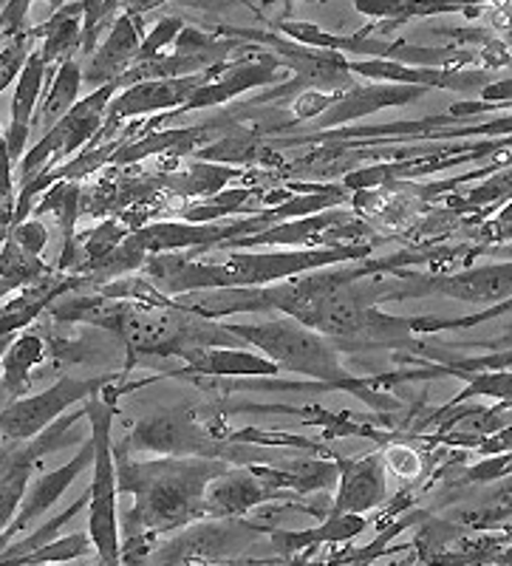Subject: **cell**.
Returning a JSON list of instances; mask_svg holds the SVG:
<instances>
[{
  "label": "cell",
  "instance_id": "cell-1",
  "mask_svg": "<svg viewBox=\"0 0 512 566\" xmlns=\"http://www.w3.org/2000/svg\"><path fill=\"white\" fill-rule=\"evenodd\" d=\"M372 255V247L334 244L326 250H283V252H230L221 261H190L181 255H156L142 266L148 281L165 295L192 290H261L303 272H321L326 266L346 264Z\"/></svg>",
  "mask_w": 512,
  "mask_h": 566
},
{
  "label": "cell",
  "instance_id": "cell-2",
  "mask_svg": "<svg viewBox=\"0 0 512 566\" xmlns=\"http://www.w3.org/2000/svg\"><path fill=\"white\" fill-rule=\"evenodd\" d=\"M227 470L230 468L218 459L119 464L116 484L122 493L136 495L134 510L125 515V535H154L205 518L207 488Z\"/></svg>",
  "mask_w": 512,
  "mask_h": 566
},
{
  "label": "cell",
  "instance_id": "cell-3",
  "mask_svg": "<svg viewBox=\"0 0 512 566\" xmlns=\"http://www.w3.org/2000/svg\"><path fill=\"white\" fill-rule=\"evenodd\" d=\"M224 328L236 340L261 348L263 357H270L278 368L306 374L314 382H321L323 388H346V391L357 394L365 402H372L374 408L394 406L391 399L374 397L368 391L374 380L348 377L346 368L339 366L334 348L326 343V337L312 332L303 323L292 321V317L263 323H224Z\"/></svg>",
  "mask_w": 512,
  "mask_h": 566
},
{
  "label": "cell",
  "instance_id": "cell-4",
  "mask_svg": "<svg viewBox=\"0 0 512 566\" xmlns=\"http://www.w3.org/2000/svg\"><path fill=\"white\" fill-rule=\"evenodd\" d=\"M85 413L91 419V439L96 448L94 482H91L88 504V535L96 547L100 566H122L119 544V515H116V468L114 448H111V419H114V399L91 397L85 402Z\"/></svg>",
  "mask_w": 512,
  "mask_h": 566
},
{
  "label": "cell",
  "instance_id": "cell-5",
  "mask_svg": "<svg viewBox=\"0 0 512 566\" xmlns=\"http://www.w3.org/2000/svg\"><path fill=\"white\" fill-rule=\"evenodd\" d=\"M456 297L468 301L473 306H501L512 297V261L501 264L476 266V270H461L453 275H419V272H403V281L383 283L377 290L374 283V297L383 301H405V297Z\"/></svg>",
  "mask_w": 512,
  "mask_h": 566
},
{
  "label": "cell",
  "instance_id": "cell-6",
  "mask_svg": "<svg viewBox=\"0 0 512 566\" xmlns=\"http://www.w3.org/2000/svg\"><path fill=\"white\" fill-rule=\"evenodd\" d=\"M105 380H63L54 382L52 388L34 394V397L18 399V402H7L3 408V439L7 442H29V439L40 437L45 428H52L58 419H63L65 408L74 402H88L91 397L103 391Z\"/></svg>",
  "mask_w": 512,
  "mask_h": 566
},
{
  "label": "cell",
  "instance_id": "cell-7",
  "mask_svg": "<svg viewBox=\"0 0 512 566\" xmlns=\"http://www.w3.org/2000/svg\"><path fill=\"white\" fill-rule=\"evenodd\" d=\"M334 462L339 470V488L328 515H363L388 499L385 462L379 453H368L363 459L334 457Z\"/></svg>",
  "mask_w": 512,
  "mask_h": 566
},
{
  "label": "cell",
  "instance_id": "cell-8",
  "mask_svg": "<svg viewBox=\"0 0 512 566\" xmlns=\"http://www.w3.org/2000/svg\"><path fill=\"white\" fill-rule=\"evenodd\" d=\"M142 43H145L142 40V20L134 18L130 12L116 18L108 40L100 45V52L91 57L88 69H85V83L94 85V91L105 88L111 83H119L134 69V60L139 63Z\"/></svg>",
  "mask_w": 512,
  "mask_h": 566
},
{
  "label": "cell",
  "instance_id": "cell-9",
  "mask_svg": "<svg viewBox=\"0 0 512 566\" xmlns=\"http://www.w3.org/2000/svg\"><path fill=\"white\" fill-rule=\"evenodd\" d=\"M96 462V448H94V439H91L88 444H85L83 451L77 453V457L71 459L69 464H63V468L52 470V473H45V476L34 479L32 484H29V493L27 499H23V507L18 510V515H14L12 527L3 530V549L9 547V541H12V533H20V530H27L29 524H34L40 518V515H45L49 510L58 504L60 495L65 493V490L71 488V484L77 482V476H83V470L88 468V464Z\"/></svg>",
  "mask_w": 512,
  "mask_h": 566
},
{
  "label": "cell",
  "instance_id": "cell-10",
  "mask_svg": "<svg viewBox=\"0 0 512 566\" xmlns=\"http://www.w3.org/2000/svg\"><path fill=\"white\" fill-rule=\"evenodd\" d=\"M428 88H417V85H357V88L339 94L337 103L317 119V134L326 130H339V125L354 123L359 116L374 114L379 108H391V105H405L419 99Z\"/></svg>",
  "mask_w": 512,
  "mask_h": 566
},
{
  "label": "cell",
  "instance_id": "cell-11",
  "mask_svg": "<svg viewBox=\"0 0 512 566\" xmlns=\"http://www.w3.org/2000/svg\"><path fill=\"white\" fill-rule=\"evenodd\" d=\"M278 499L255 470H227L207 488L205 518H232Z\"/></svg>",
  "mask_w": 512,
  "mask_h": 566
},
{
  "label": "cell",
  "instance_id": "cell-12",
  "mask_svg": "<svg viewBox=\"0 0 512 566\" xmlns=\"http://www.w3.org/2000/svg\"><path fill=\"white\" fill-rule=\"evenodd\" d=\"M45 60L43 54L34 52L32 60L27 63L23 74L18 80L12 99V119H9L7 136H3V154L12 165L23 161V150H27L29 134H32L34 114H38V99L43 94V77H45Z\"/></svg>",
  "mask_w": 512,
  "mask_h": 566
},
{
  "label": "cell",
  "instance_id": "cell-13",
  "mask_svg": "<svg viewBox=\"0 0 512 566\" xmlns=\"http://www.w3.org/2000/svg\"><path fill=\"white\" fill-rule=\"evenodd\" d=\"M174 354L181 357L192 371L212 374V377L216 374L218 377H272V374L281 371L270 357L230 346H181Z\"/></svg>",
  "mask_w": 512,
  "mask_h": 566
},
{
  "label": "cell",
  "instance_id": "cell-14",
  "mask_svg": "<svg viewBox=\"0 0 512 566\" xmlns=\"http://www.w3.org/2000/svg\"><path fill=\"white\" fill-rule=\"evenodd\" d=\"M258 476L267 488L281 499L283 490L292 493H312V490H328L339 482L337 462H289L281 468H255Z\"/></svg>",
  "mask_w": 512,
  "mask_h": 566
},
{
  "label": "cell",
  "instance_id": "cell-15",
  "mask_svg": "<svg viewBox=\"0 0 512 566\" xmlns=\"http://www.w3.org/2000/svg\"><path fill=\"white\" fill-rule=\"evenodd\" d=\"M85 12V3H77V7H63L58 14H54L49 23L38 27L32 32V38H43V54L45 65H54L58 69L69 60H74V52L83 49V20L80 14Z\"/></svg>",
  "mask_w": 512,
  "mask_h": 566
},
{
  "label": "cell",
  "instance_id": "cell-16",
  "mask_svg": "<svg viewBox=\"0 0 512 566\" xmlns=\"http://www.w3.org/2000/svg\"><path fill=\"white\" fill-rule=\"evenodd\" d=\"M83 286V277H40L38 283L27 286V292L20 297H14V303H7V310H3V337H7V348L9 340H12V332L23 328L27 323H32L40 312L60 297L63 292L77 290Z\"/></svg>",
  "mask_w": 512,
  "mask_h": 566
},
{
  "label": "cell",
  "instance_id": "cell-17",
  "mask_svg": "<svg viewBox=\"0 0 512 566\" xmlns=\"http://www.w3.org/2000/svg\"><path fill=\"white\" fill-rule=\"evenodd\" d=\"M368 522L363 515H328L321 527L314 530H297V533H289V530H275L270 535L272 544H275L281 553H297V549L317 547V544H346V541L357 538L359 533H365Z\"/></svg>",
  "mask_w": 512,
  "mask_h": 566
},
{
  "label": "cell",
  "instance_id": "cell-18",
  "mask_svg": "<svg viewBox=\"0 0 512 566\" xmlns=\"http://www.w3.org/2000/svg\"><path fill=\"white\" fill-rule=\"evenodd\" d=\"M43 354L45 340L38 332H27L14 340V346L7 348V354H3V394H7V399L14 397V402H18L20 394L27 391L29 382H32V371L34 366H40Z\"/></svg>",
  "mask_w": 512,
  "mask_h": 566
},
{
  "label": "cell",
  "instance_id": "cell-19",
  "mask_svg": "<svg viewBox=\"0 0 512 566\" xmlns=\"http://www.w3.org/2000/svg\"><path fill=\"white\" fill-rule=\"evenodd\" d=\"M85 83V71L80 69L77 60H69L58 69L52 80V88L45 91V99H43V108H40V128L49 134L58 123H63L65 116L71 114V108L80 103L77 94H80V85Z\"/></svg>",
  "mask_w": 512,
  "mask_h": 566
},
{
  "label": "cell",
  "instance_id": "cell-20",
  "mask_svg": "<svg viewBox=\"0 0 512 566\" xmlns=\"http://www.w3.org/2000/svg\"><path fill=\"white\" fill-rule=\"evenodd\" d=\"M88 553H96L94 541L88 533H74L65 535V538L52 541L45 547L34 549L29 555H18V558H7L3 564L12 566H43V564H71V560L85 558Z\"/></svg>",
  "mask_w": 512,
  "mask_h": 566
},
{
  "label": "cell",
  "instance_id": "cell-21",
  "mask_svg": "<svg viewBox=\"0 0 512 566\" xmlns=\"http://www.w3.org/2000/svg\"><path fill=\"white\" fill-rule=\"evenodd\" d=\"M473 397L499 399V406L512 408V368H504V371L473 374V377L468 380V386L461 388L459 397H453L448 406H442V408H456Z\"/></svg>",
  "mask_w": 512,
  "mask_h": 566
},
{
  "label": "cell",
  "instance_id": "cell-22",
  "mask_svg": "<svg viewBox=\"0 0 512 566\" xmlns=\"http://www.w3.org/2000/svg\"><path fill=\"white\" fill-rule=\"evenodd\" d=\"M88 504H91V493L80 495L77 502L71 504V507H65L63 513L58 515V518H52V522H49V524H43V527H40L38 533H32V535H29V538H23V541H20V544H14V547L3 549V560H7V558H18V555H29V553H34V549H40V547H45V544H52V541H58L60 530H63L65 524H69L71 518H74V515L83 513V510L88 507Z\"/></svg>",
  "mask_w": 512,
  "mask_h": 566
},
{
  "label": "cell",
  "instance_id": "cell-23",
  "mask_svg": "<svg viewBox=\"0 0 512 566\" xmlns=\"http://www.w3.org/2000/svg\"><path fill=\"white\" fill-rule=\"evenodd\" d=\"M43 277V266L38 258L27 255L14 241L7 239L3 244V292H12V286H32Z\"/></svg>",
  "mask_w": 512,
  "mask_h": 566
},
{
  "label": "cell",
  "instance_id": "cell-24",
  "mask_svg": "<svg viewBox=\"0 0 512 566\" xmlns=\"http://www.w3.org/2000/svg\"><path fill=\"white\" fill-rule=\"evenodd\" d=\"M114 3H85L83 12V54L100 52V38L105 34V27H114Z\"/></svg>",
  "mask_w": 512,
  "mask_h": 566
},
{
  "label": "cell",
  "instance_id": "cell-25",
  "mask_svg": "<svg viewBox=\"0 0 512 566\" xmlns=\"http://www.w3.org/2000/svg\"><path fill=\"white\" fill-rule=\"evenodd\" d=\"M506 476H512V453H499V457H487L484 462L461 470L459 479H453V484L468 488V484H490Z\"/></svg>",
  "mask_w": 512,
  "mask_h": 566
},
{
  "label": "cell",
  "instance_id": "cell-26",
  "mask_svg": "<svg viewBox=\"0 0 512 566\" xmlns=\"http://www.w3.org/2000/svg\"><path fill=\"white\" fill-rule=\"evenodd\" d=\"M185 29H187L185 20H179V18L159 20L154 32H150L148 38H145V43H142L139 63H148V60L161 57V49L174 43V38H179V34L185 32Z\"/></svg>",
  "mask_w": 512,
  "mask_h": 566
},
{
  "label": "cell",
  "instance_id": "cell-27",
  "mask_svg": "<svg viewBox=\"0 0 512 566\" xmlns=\"http://www.w3.org/2000/svg\"><path fill=\"white\" fill-rule=\"evenodd\" d=\"M9 241H14L27 255L40 258L43 255L45 244H49V230H45L40 221H23V224H18L9 232Z\"/></svg>",
  "mask_w": 512,
  "mask_h": 566
},
{
  "label": "cell",
  "instance_id": "cell-28",
  "mask_svg": "<svg viewBox=\"0 0 512 566\" xmlns=\"http://www.w3.org/2000/svg\"><path fill=\"white\" fill-rule=\"evenodd\" d=\"M512 368V346L504 352L484 354V357H473V360H453L450 374H459V377H468L470 371H504Z\"/></svg>",
  "mask_w": 512,
  "mask_h": 566
},
{
  "label": "cell",
  "instance_id": "cell-29",
  "mask_svg": "<svg viewBox=\"0 0 512 566\" xmlns=\"http://www.w3.org/2000/svg\"><path fill=\"white\" fill-rule=\"evenodd\" d=\"M339 94H323V91H303L301 97L292 103V114H295L297 123H303V119H321L323 114H326L328 108H332L334 103H337Z\"/></svg>",
  "mask_w": 512,
  "mask_h": 566
},
{
  "label": "cell",
  "instance_id": "cell-30",
  "mask_svg": "<svg viewBox=\"0 0 512 566\" xmlns=\"http://www.w3.org/2000/svg\"><path fill=\"white\" fill-rule=\"evenodd\" d=\"M385 457H388L391 468L397 470L403 479L422 476V457H419L417 451L405 448V444H391V448L385 451Z\"/></svg>",
  "mask_w": 512,
  "mask_h": 566
},
{
  "label": "cell",
  "instance_id": "cell-31",
  "mask_svg": "<svg viewBox=\"0 0 512 566\" xmlns=\"http://www.w3.org/2000/svg\"><path fill=\"white\" fill-rule=\"evenodd\" d=\"M493 227H512V201L499 212V219L493 221Z\"/></svg>",
  "mask_w": 512,
  "mask_h": 566
}]
</instances>
